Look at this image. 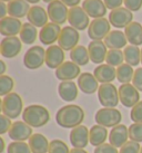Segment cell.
<instances>
[{"instance_id": "e0dca14e", "label": "cell", "mask_w": 142, "mask_h": 153, "mask_svg": "<svg viewBox=\"0 0 142 153\" xmlns=\"http://www.w3.org/2000/svg\"><path fill=\"white\" fill-rule=\"evenodd\" d=\"M64 51L59 45H51L46 49V65L51 69H57L64 63Z\"/></svg>"}, {"instance_id": "cb8c5ba5", "label": "cell", "mask_w": 142, "mask_h": 153, "mask_svg": "<svg viewBox=\"0 0 142 153\" xmlns=\"http://www.w3.org/2000/svg\"><path fill=\"white\" fill-rule=\"evenodd\" d=\"M93 75L97 78V81L101 84L111 83L117 78V69L111 65L101 64L94 68Z\"/></svg>"}, {"instance_id": "e575fe53", "label": "cell", "mask_w": 142, "mask_h": 153, "mask_svg": "<svg viewBox=\"0 0 142 153\" xmlns=\"http://www.w3.org/2000/svg\"><path fill=\"white\" fill-rule=\"evenodd\" d=\"M134 71L133 67L131 65L124 64L120 65L119 67H117V79L122 84H128L133 79Z\"/></svg>"}, {"instance_id": "681fc988", "label": "cell", "mask_w": 142, "mask_h": 153, "mask_svg": "<svg viewBox=\"0 0 142 153\" xmlns=\"http://www.w3.org/2000/svg\"><path fill=\"white\" fill-rule=\"evenodd\" d=\"M61 1H62L67 7H70V8L77 7V6L80 4V0H61Z\"/></svg>"}, {"instance_id": "83f0119b", "label": "cell", "mask_w": 142, "mask_h": 153, "mask_svg": "<svg viewBox=\"0 0 142 153\" xmlns=\"http://www.w3.org/2000/svg\"><path fill=\"white\" fill-rule=\"evenodd\" d=\"M125 37L128 43L133 46L142 45V25L138 22H132L124 28Z\"/></svg>"}, {"instance_id": "d6a6232c", "label": "cell", "mask_w": 142, "mask_h": 153, "mask_svg": "<svg viewBox=\"0 0 142 153\" xmlns=\"http://www.w3.org/2000/svg\"><path fill=\"white\" fill-rule=\"evenodd\" d=\"M19 35H20V39L22 43H25L26 45H32L38 37L37 27L30 22H26L22 25V28H21Z\"/></svg>"}, {"instance_id": "9f6ffc18", "label": "cell", "mask_w": 142, "mask_h": 153, "mask_svg": "<svg viewBox=\"0 0 142 153\" xmlns=\"http://www.w3.org/2000/svg\"><path fill=\"white\" fill-rule=\"evenodd\" d=\"M1 1H4V2H10V1H12V0H1Z\"/></svg>"}, {"instance_id": "bcb514c9", "label": "cell", "mask_w": 142, "mask_h": 153, "mask_svg": "<svg viewBox=\"0 0 142 153\" xmlns=\"http://www.w3.org/2000/svg\"><path fill=\"white\" fill-rule=\"evenodd\" d=\"M123 4L130 11H139L142 8V0H124Z\"/></svg>"}, {"instance_id": "60d3db41", "label": "cell", "mask_w": 142, "mask_h": 153, "mask_svg": "<svg viewBox=\"0 0 142 153\" xmlns=\"http://www.w3.org/2000/svg\"><path fill=\"white\" fill-rule=\"evenodd\" d=\"M140 150H141V146L138 142L130 140L120 148L119 153H140Z\"/></svg>"}, {"instance_id": "30bf717a", "label": "cell", "mask_w": 142, "mask_h": 153, "mask_svg": "<svg viewBox=\"0 0 142 153\" xmlns=\"http://www.w3.org/2000/svg\"><path fill=\"white\" fill-rule=\"evenodd\" d=\"M68 22L71 27L75 28L77 30H84L89 28V16L88 13L83 10L82 7L77 6L69 9V15H68Z\"/></svg>"}, {"instance_id": "d590c367", "label": "cell", "mask_w": 142, "mask_h": 153, "mask_svg": "<svg viewBox=\"0 0 142 153\" xmlns=\"http://www.w3.org/2000/svg\"><path fill=\"white\" fill-rule=\"evenodd\" d=\"M124 60V54L121 49H109L107 53L105 62L108 65H111L113 67H119L123 64Z\"/></svg>"}, {"instance_id": "8992f818", "label": "cell", "mask_w": 142, "mask_h": 153, "mask_svg": "<svg viewBox=\"0 0 142 153\" xmlns=\"http://www.w3.org/2000/svg\"><path fill=\"white\" fill-rule=\"evenodd\" d=\"M46 63V51L41 46H32L26 51L23 64L28 69H38Z\"/></svg>"}, {"instance_id": "680465c9", "label": "cell", "mask_w": 142, "mask_h": 153, "mask_svg": "<svg viewBox=\"0 0 142 153\" xmlns=\"http://www.w3.org/2000/svg\"><path fill=\"white\" fill-rule=\"evenodd\" d=\"M140 153H142V146H141V150H140Z\"/></svg>"}, {"instance_id": "484cf974", "label": "cell", "mask_w": 142, "mask_h": 153, "mask_svg": "<svg viewBox=\"0 0 142 153\" xmlns=\"http://www.w3.org/2000/svg\"><path fill=\"white\" fill-rule=\"evenodd\" d=\"M103 42L109 49H121L127 47L128 39L121 30H111Z\"/></svg>"}, {"instance_id": "3957f363", "label": "cell", "mask_w": 142, "mask_h": 153, "mask_svg": "<svg viewBox=\"0 0 142 153\" xmlns=\"http://www.w3.org/2000/svg\"><path fill=\"white\" fill-rule=\"evenodd\" d=\"M23 110V101L18 93H12L6 95L1 101V112L8 116L9 119H18Z\"/></svg>"}, {"instance_id": "816d5d0a", "label": "cell", "mask_w": 142, "mask_h": 153, "mask_svg": "<svg viewBox=\"0 0 142 153\" xmlns=\"http://www.w3.org/2000/svg\"><path fill=\"white\" fill-rule=\"evenodd\" d=\"M70 153H88V152L84 149H77V148H75V149L71 150Z\"/></svg>"}, {"instance_id": "8fae6325", "label": "cell", "mask_w": 142, "mask_h": 153, "mask_svg": "<svg viewBox=\"0 0 142 153\" xmlns=\"http://www.w3.org/2000/svg\"><path fill=\"white\" fill-rule=\"evenodd\" d=\"M22 49V42L17 36L4 37L0 44V53L4 58H15L20 54Z\"/></svg>"}, {"instance_id": "f907efd6", "label": "cell", "mask_w": 142, "mask_h": 153, "mask_svg": "<svg viewBox=\"0 0 142 153\" xmlns=\"http://www.w3.org/2000/svg\"><path fill=\"white\" fill-rule=\"evenodd\" d=\"M7 71V65L4 60H0V76L1 75H4V73Z\"/></svg>"}, {"instance_id": "44dd1931", "label": "cell", "mask_w": 142, "mask_h": 153, "mask_svg": "<svg viewBox=\"0 0 142 153\" xmlns=\"http://www.w3.org/2000/svg\"><path fill=\"white\" fill-rule=\"evenodd\" d=\"M78 87L82 93L91 95L99 89V82L91 73H81V75L78 77Z\"/></svg>"}, {"instance_id": "8d00e7d4", "label": "cell", "mask_w": 142, "mask_h": 153, "mask_svg": "<svg viewBox=\"0 0 142 153\" xmlns=\"http://www.w3.org/2000/svg\"><path fill=\"white\" fill-rule=\"evenodd\" d=\"M15 87V81L9 75H1L0 76V95L6 96L8 94L12 93V89Z\"/></svg>"}, {"instance_id": "836d02e7", "label": "cell", "mask_w": 142, "mask_h": 153, "mask_svg": "<svg viewBox=\"0 0 142 153\" xmlns=\"http://www.w3.org/2000/svg\"><path fill=\"white\" fill-rule=\"evenodd\" d=\"M124 54V60L127 64L133 66H138L141 63V49L138 46L129 45L123 51Z\"/></svg>"}, {"instance_id": "1f68e13d", "label": "cell", "mask_w": 142, "mask_h": 153, "mask_svg": "<svg viewBox=\"0 0 142 153\" xmlns=\"http://www.w3.org/2000/svg\"><path fill=\"white\" fill-rule=\"evenodd\" d=\"M70 59L79 66H86L90 60L88 48L82 45H78L70 51Z\"/></svg>"}, {"instance_id": "4316f807", "label": "cell", "mask_w": 142, "mask_h": 153, "mask_svg": "<svg viewBox=\"0 0 142 153\" xmlns=\"http://www.w3.org/2000/svg\"><path fill=\"white\" fill-rule=\"evenodd\" d=\"M58 93L62 101L72 102L78 97V86L72 81L61 82L58 86Z\"/></svg>"}, {"instance_id": "11a10c76", "label": "cell", "mask_w": 142, "mask_h": 153, "mask_svg": "<svg viewBox=\"0 0 142 153\" xmlns=\"http://www.w3.org/2000/svg\"><path fill=\"white\" fill-rule=\"evenodd\" d=\"M42 1H43V2H46V4H50V2H52V1H54V0H42Z\"/></svg>"}, {"instance_id": "6f0895ef", "label": "cell", "mask_w": 142, "mask_h": 153, "mask_svg": "<svg viewBox=\"0 0 142 153\" xmlns=\"http://www.w3.org/2000/svg\"><path fill=\"white\" fill-rule=\"evenodd\" d=\"M141 64H142V49H141Z\"/></svg>"}, {"instance_id": "5b68a950", "label": "cell", "mask_w": 142, "mask_h": 153, "mask_svg": "<svg viewBox=\"0 0 142 153\" xmlns=\"http://www.w3.org/2000/svg\"><path fill=\"white\" fill-rule=\"evenodd\" d=\"M98 98L102 106L116 107L120 102L119 98V89L112 83L101 84L98 89Z\"/></svg>"}, {"instance_id": "ab89813d", "label": "cell", "mask_w": 142, "mask_h": 153, "mask_svg": "<svg viewBox=\"0 0 142 153\" xmlns=\"http://www.w3.org/2000/svg\"><path fill=\"white\" fill-rule=\"evenodd\" d=\"M129 139L134 142H142V123H132L129 126Z\"/></svg>"}, {"instance_id": "74e56055", "label": "cell", "mask_w": 142, "mask_h": 153, "mask_svg": "<svg viewBox=\"0 0 142 153\" xmlns=\"http://www.w3.org/2000/svg\"><path fill=\"white\" fill-rule=\"evenodd\" d=\"M7 152L8 153H32L30 149L29 144H27L26 142H11L9 143L8 148H7Z\"/></svg>"}, {"instance_id": "d4e9b609", "label": "cell", "mask_w": 142, "mask_h": 153, "mask_svg": "<svg viewBox=\"0 0 142 153\" xmlns=\"http://www.w3.org/2000/svg\"><path fill=\"white\" fill-rule=\"evenodd\" d=\"M27 19L30 24H32L36 26L37 28H42L48 24V11L45 10V8H42L40 6H32L30 8Z\"/></svg>"}, {"instance_id": "6da1fadb", "label": "cell", "mask_w": 142, "mask_h": 153, "mask_svg": "<svg viewBox=\"0 0 142 153\" xmlns=\"http://www.w3.org/2000/svg\"><path fill=\"white\" fill-rule=\"evenodd\" d=\"M84 120V111L79 105L69 104L59 108L56 114V121L59 126L64 128H75L81 125Z\"/></svg>"}, {"instance_id": "52a82bcc", "label": "cell", "mask_w": 142, "mask_h": 153, "mask_svg": "<svg viewBox=\"0 0 142 153\" xmlns=\"http://www.w3.org/2000/svg\"><path fill=\"white\" fill-rule=\"evenodd\" d=\"M111 24L107 18H97L93 19L88 28V36L92 40H105L108 34L111 31Z\"/></svg>"}, {"instance_id": "f35d334b", "label": "cell", "mask_w": 142, "mask_h": 153, "mask_svg": "<svg viewBox=\"0 0 142 153\" xmlns=\"http://www.w3.org/2000/svg\"><path fill=\"white\" fill-rule=\"evenodd\" d=\"M48 153H70L69 146L62 140H52L49 145V152Z\"/></svg>"}, {"instance_id": "7dc6e473", "label": "cell", "mask_w": 142, "mask_h": 153, "mask_svg": "<svg viewBox=\"0 0 142 153\" xmlns=\"http://www.w3.org/2000/svg\"><path fill=\"white\" fill-rule=\"evenodd\" d=\"M103 1H105V7H107V9L113 10V9L120 8L124 0H103Z\"/></svg>"}, {"instance_id": "603a6c76", "label": "cell", "mask_w": 142, "mask_h": 153, "mask_svg": "<svg viewBox=\"0 0 142 153\" xmlns=\"http://www.w3.org/2000/svg\"><path fill=\"white\" fill-rule=\"evenodd\" d=\"M129 139V128H127L123 124H119L112 128L109 133V142L110 144L116 148H121L128 142Z\"/></svg>"}, {"instance_id": "277c9868", "label": "cell", "mask_w": 142, "mask_h": 153, "mask_svg": "<svg viewBox=\"0 0 142 153\" xmlns=\"http://www.w3.org/2000/svg\"><path fill=\"white\" fill-rule=\"evenodd\" d=\"M97 124L105 128H114L120 124L122 120V114L116 107H103L98 110L94 115Z\"/></svg>"}, {"instance_id": "f1b7e54d", "label": "cell", "mask_w": 142, "mask_h": 153, "mask_svg": "<svg viewBox=\"0 0 142 153\" xmlns=\"http://www.w3.org/2000/svg\"><path fill=\"white\" fill-rule=\"evenodd\" d=\"M30 8L31 7L26 0H12V1L8 2L9 16L18 18V19L28 16Z\"/></svg>"}, {"instance_id": "9a60e30c", "label": "cell", "mask_w": 142, "mask_h": 153, "mask_svg": "<svg viewBox=\"0 0 142 153\" xmlns=\"http://www.w3.org/2000/svg\"><path fill=\"white\" fill-rule=\"evenodd\" d=\"M8 133L11 140L25 142L26 140H29L32 135V128L23 121H16L12 123Z\"/></svg>"}, {"instance_id": "f5cc1de1", "label": "cell", "mask_w": 142, "mask_h": 153, "mask_svg": "<svg viewBox=\"0 0 142 153\" xmlns=\"http://www.w3.org/2000/svg\"><path fill=\"white\" fill-rule=\"evenodd\" d=\"M4 150V140L2 137H0V153H2Z\"/></svg>"}, {"instance_id": "4fadbf2b", "label": "cell", "mask_w": 142, "mask_h": 153, "mask_svg": "<svg viewBox=\"0 0 142 153\" xmlns=\"http://www.w3.org/2000/svg\"><path fill=\"white\" fill-rule=\"evenodd\" d=\"M119 98L124 107H132L140 102L139 91L133 86V84H122L119 87Z\"/></svg>"}, {"instance_id": "7c38bea8", "label": "cell", "mask_w": 142, "mask_h": 153, "mask_svg": "<svg viewBox=\"0 0 142 153\" xmlns=\"http://www.w3.org/2000/svg\"><path fill=\"white\" fill-rule=\"evenodd\" d=\"M133 15L132 11H130L129 9L125 7H120V8L113 9L109 13V22L110 24L116 27V28H125L127 26L132 22Z\"/></svg>"}, {"instance_id": "5bb4252c", "label": "cell", "mask_w": 142, "mask_h": 153, "mask_svg": "<svg viewBox=\"0 0 142 153\" xmlns=\"http://www.w3.org/2000/svg\"><path fill=\"white\" fill-rule=\"evenodd\" d=\"M80 75H81L80 66L73 63L72 60L64 62L61 66H59L56 69V77L61 82L73 81L75 78H78Z\"/></svg>"}, {"instance_id": "f546056e", "label": "cell", "mask_w": 142, "mask_h": 153, "mask_svg": "<svg viewBox=\"0 0 142 153\" xmlns=\"http://www.w3.org/2000/svg\"><path fill=\"white\" fill-rule=\"evenodd\" d=\"M29 146L32 153H47L49 152V145L48 139L41 133H34L29 139Z\"/></svg>"}, {"instance_id": "c3c4849f", "label": "cell", "mask_w": 142, "mask_h": 153, "mask_svg": "<svg viewBox=\"0 0 142 153\" xmlns=\"http://www.w3.org/2000/svg\"><path fill=\"white\" fill-rule=\"evenodd\" d=\"M8 13V4H6L4 1H1L0 2V18L2 19V18L7 17L6 15Z\"/></svg>"}, {"instance_id": "f6af8a7d", "label": "cell", "mask_w": 142, "mask_h": 153, "mask_svg": "<svg viewBox=\"0 0 142 153\" xmlns=\"http://www.w3.org/2000/svg\"><path fill=\"white\" fill-rule=\"evenodd\" d=\"M133 86L139 92H142V67H139L134 71L133 79H132Z\"/></svg>"}, {"instance_id": "9c48e42d", "label": "cell", "mask_w": 142, "mask_h": 153, "mask_svg": "<svg viewBox=\"0 0 142 153\" xmlns=\"http://www.w3.org/2000/svg\"><path fill=\"white\" fill-rule=\"evenodd\" d=\"M47 11H48V16H49L51 22L62 25L68 20L69 9L61 0H54L50 2L48 4Z\"/></svg>"}, {"instance_id": "7402d4cb", "label": "cell", "mask_w": 142, "mask_h": 153, "mask_svg": "<svg viewBox=\"0 0 142 153\" xmlns=\"http://www.w3.org/2000/svg\"><path fill=\"white\" fill-rule=\"evenodd\" d=\"M82 8L89 17L93 19L103 18L107 15V7L102 0H84L82 2Z\"/></svg>"}, {"instance_id": "4dcf8cb0", "label": "cell", "mask_w": 142, "mask_h": 153, "mask_svg": "<svg viewBox=\"0 0 142 153\" xmlns=\"http://www.w3.org/2000/svg\"><path fill=\"white\" fill-rule=\"evenodd\" d=\"M107 137H109L107 128L102 126V125H99V124H96V125L91 126L90 132H89V139H90V144L91 145L97 148L99 145L103 144L107 141Z\"/></svg>"}, {"instance_id": "ee69618b", "label": "cell", "mask_w": 142, "mask_h": 153, "mask_svg": "<svg viewBox=\"0 0 142 153\" xmlns=\"http://www.w3.org/2000/svg\"><path fill=\"white\" fill-rule=\"evenodd\" d=\"M93 153H119L116 146L111 145L110 143H103V144L97 146Z\"/></svg>"}, {"instance_id": "db71d44e", "label": "cell", "mask_w": 142, "mask_h": 153, "mask_svg": "<svg viewBox=\"0 0 142 153\" xmlns=\"http://www.w3.org/2000/svg\"><path fill=\"white\" fill-rule=\"evenodd\" d=\"M26 1H27L28 4H38L40 0H26Z\"/></svg>"}, {"instance_id": "b9f144b4", "label": "cell", "mask_w": 142, "mask_h": 153, "mask_svg": "<svg viewBox=\"0 0 142 153\" xmlns=\"http://www.w3.org/2000/svg\"><path fill=\"white\" fill-rule=\"evenodd\" d=\"M130 117L133 121V123H142V101L132 107Z\"/></svg>"}, {"instance_id": "2e32d148", "label": "cell", "mask_w": 142, "mask_h": 153, "mask_svg": "<svg viewBox=\"0 0 142 153\" xmlns=\"http://www.w3.org/2000/svg\"><path fill=\"white\" fill-rule=\"evenodd\" d=\"M61 27L58 24L54 22H48L45 27H42L40 33H39V39L43 45L51 46L56 42H58L60 33H61Z\"/></svg>"}, {"instance_id": "ac0fdd59", "label": "cell", "mask_w": 142, "mask_h": 153, "mask_svg": "<svg viewBox=\"0 0 142 153\" xmlns=\"http://www.w3.org/2000/svg\"><path fill=\"white\" fill-rule=\"evenodd\" d=\"M22 22L20 19L15 17H4L0 19V34L4 37H12L20 34L22 28Z\"/></svg>"}, {"instance_id": "ba28073f", "label": "cell", "mask_w": 142, "mask_h": 153, "mask_svg": "<svg viewBox=\"0 0 142 153\" xmlns=\"http://www.w3.org/2000/svg\"><path fill=\"white\" fill-rule=\"evenodd\" d=\"M80 39L79 30L71 27V26H66L63 27L60 36L58 39V45L63 51H72L75 47L78 46Z\"/></svg>"}, {"instance_id": "ffe728a7", "label": "cell", "mask_w": 142, "mask_h": 153, "mask_svg": "<svg viewBox=\"0 0 142 153\" xmlns=\"http://www.w3.org/2000/svg\"><path fill=\"white\" fill-rule=\"evenodd\" d=\"M107 48L105 42L102 40H92L89 43L88 46V51L89 56H90V60L93 64L101 65L105 60L107 57Z\"/></svg>"}, {"instance_id": "d6986e66", "label": "cell", "mask_w": 142, "mask_h": 153, "mask_svg": "<svg viewBox=\"0 0 142 153\" xmlns=\"http://www.w3.org/2000/svg\"><path fill=\"white\" fill-rule=\"evenodd\" d=\"M89 132H90V130H88V128L82 125V124L72 128L70 132V135H69L71 145H73V148H77V149H84L90 143Z\"/></svg>"}, {"instance_id": "7bdbcfd3", "label": "cell", "mask_w": 142, "mask_h": 153, "mask_svg": "<svg viewBox=\"0 0 142 153\" xmlns=\"http://www.w3.org/2000/svg\"><path fill=\"white\" fill-rule=\"evenodd\" d=\"M11 119H9L8 116L1 114L0 115V134L4 135V133L9 132L10 128H11Z\"/></svg>"}, {"instance_id": "7a4b0ae2", "label": "cell", "mask_w": 142, "mask_h": 153, "mask_svg": "<svg viewBox=\"0 0 142 153\" xmlns=\"http://www.w3.org/2000/svg\"><path fill=\"white\" fill-rule=\"evenodd\" d=\"M22 119L23 122H26L31 128H42L49 122L50 113L47 107L39 104H32L23 110Z\"/></svg>"}]
</instances>
